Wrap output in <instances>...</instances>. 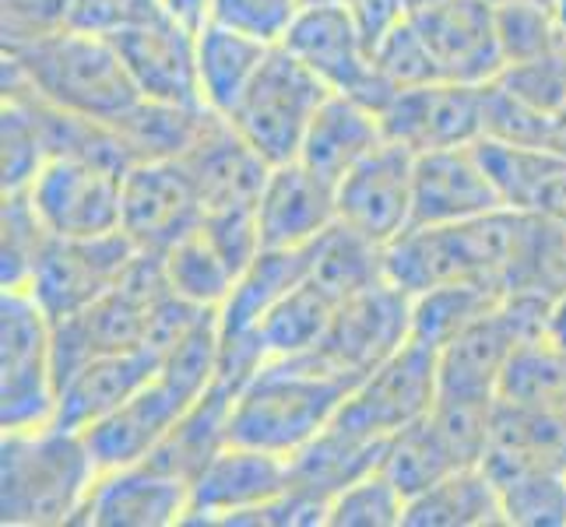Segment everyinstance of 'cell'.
I'll list each match as a JSON object with an SVG mask.
<instances>
[{
  "label": "cell",
  "mask_w": 566,
  "mask_h": 527,
  "mask_svg": "<svg viewBox=\"0 0 566 527\" xmlns=\"http://www.w3.org/2000/svg\"><path fill=\"white\" fill-rule=\"evenodd\" d=\"M503 208L475 145L416 155L412 225H454Z\"/></svg>",
  "instance_id": "cell-20"
},
{
  "label": "cell",
  "mask_w": 566,
  "mask_h": 527,
  "mask_svg": "<svg viewBox=\"0 0 566 527\" xmlns=\"http://www.w3.org/2000/svg\"><path fill=\"white\" fill-rule=\"evenodd\" d=\"M29 198L50 236H106V232H120L124 169L53 155L29 187Z\"/></svg>",
  "instance_id": "cell-9"
},
{
  "label": "cell",
  "mask_w": 566,
  "mask_h": 527,
  "mask_svg": "<svg viewBox=\"0 0 566 527\" xmlns=\"http://www.w3.org/2000/svg\"><path fill=\"white\" fill-rule=\"evenodd\" d=\"M0 141H4V151H0V190L25 193L50 162V141L32 103L22 99V95H4V106H0Z\"/></svg>",
  "instance_id": "cell-38"
},
{
  "label": "cell",
  "mask_w": 566,
  "mask_h": 527,
  "mask_svg": "<svg viewBox=\"0 0 566 527\" xmlns=\"http://www.w3.org/2000/svg\"><path fill=\"white\" fill-rule=\"evenodd\" d=\"M0 285L4 288H29L32 271L50 246V229L39 219V211L25 193H4L0 208Z\"/></svg>",
  "instance_id": "cell-39"
},
{
  "label": "cell",
  "mask_w": 566,
  "mask_h": 527,
  "mask_svg": "<svg viewBox=\"0 0 566 527\" xmlns=\"http://www.w3.org/2000/svg\"><path fill=\"white\" fill-rule=\"evenodd\" d=\"M289 489V457L258 451V446L226 443L211 464L190 485L187 524L229 527L240 514L264 506Z\"/></svg>",
  "instance_id": "cell-17"
},
{
  "label": "cell",
  "mask_w": 566,
  "mask_h": 527,
  "mask_svg": "<svg viewBox=\"0 0 566 527\" xmlns=\"http://www.w3.org/2000/svg\"><path fill=\"white\" fill-rule=\"evenodd\" d=\"M163 14H169L166 0H74L67 25L92 35L116 39L130 29L155 22Z\"/></svg>",
  "instance_id": "cell-47"
},
{
  "label": "cell",
  "mask_w": 566,
  "mask_h": 527,
  "mask_svg": "<svg viewBox=\"0 0 566 527\" xmlns=\"http://www.w3.org/2000/svg\"><path fill=\"white\" fill-rule=\"evenodd\" d=\"M493 82L542 113H559L566 106V64L559 53L528 64H506Z\"/></svg>",
  "instance_id": "cell-48"
},
{
  "label": "cell",
  "mask_w": 566,
  "mask_h": 527,
  "mask_svg": "<svg viewBox=\"0 0 566 527\" xmlns=\"http://www.w3.org/2000/svg\"><path fill=\"white\" fill-rule=\"evenodd\" d=\"M412 338V296L395 282H377L335 306L314 356L342 373L366 377Z\"/></svg>",
  "instance_id": "cell-11"
},
{
  "label": "cell",
  "mask_w": 566,
  "mask_h": 527,
  "mask_svg": "<svg viewBox=\"0 0 566 527\" xmlns=\"http://www.w3.org/2000/svg\"><path fill=\"white\" fill-rule=\"evenodd\" d=\"M387 141V130L377 109H369L342 92H331L310 120V130L300 148V162L310 166L327 183L353 172L366 155H374Z\"/></svg>",
  "instance_id": "cell-27"
},
{
  "label": "cell",
  "mask_w": 566,
  "mask_h": 527,
  "mask_svg": "<svg viewBox=\"0 0 566 527\" xmlns=\"http://www.w3.org/2000/svg\"><path fill=\"white\" fill-rule=\"evenodd\" d=\"M443 82L490 85L503 71L493 0H419L408 14Z\"/></svg>",
  "instance_id": "cell-12"
},
{
  "label": "cell",
  "mask_w": 566,
  "mask_h": 527,
  "mask_svg": "<svg viewBox=\"0 0 566 527\" xmlns=\"http://www.w3.org/2000/svg\"><path fill=\"white\" fill-rule=\"evenodd\" d=\"M374 64L398 92L412 85H426V82H440L433 56H429L426 43L408 18H401L398 25H390L374 43Z\"/></svg>",
  "instance_id": "cell-44"
},
{
  "label": "cell",
  "mask_w": 566,
  "mask_h": 527,
  "mask_svg": "<svg viewBox=\"0 0 566 527\" xmlns=\"http://www.w3.org/2000/svg\"><path fill=\"white\" fill-rule=\"evenodd\" d=\"M310 278V246L296 250H261L250 267L232 285L229 299L219 309L222 335L247 330L264 320L292 288H300Z\"/></svg>",
  "instance_id": "cell-31"
},
{
  "label": "cell",
  "mask_w": 566,
  "mask_h": 527,
  "mask_svg": "<svg viewBox=\"0 0 566 527\" xmlns=\"http://www.w3.org/2000/svg\"><path fill=\"white\" fill-rule=\"evenodd\" d=\"M506 292L485 282H447L412 296V338L433 345L437 351L454 341L461 330L490 317Z\"/></svg>",
  "instance_id": "cell-34"
},
{
  "label": "cell",
  "mask_w": 566,
  "mask_h": 527,
  "mask_svg": "<svg viewBox=\"0 0 566 527\" xmlns=\"http://www.w3.org/2000/svg\"><path fill=\"white\" fill-rule=\"evenodd\" d=\"M359 380L327 366L314 351L271 359L232 401L229 443L292 457L338 415Z\"/></svg>",
  "instance_id": "cell-3"
},
{
  "label": "cell",
  "mask_w": 566,
  "mask_h": 527,
  "mask_svg": "<svg viewBox=\"0 0 566 527\" xmlns=\"http://www.w3.org/2000/svg\"><path fill=\"white\" fill-rule=\"evenodd\" d=\"M306 4H348V0H303V8Z\"/></svg>",
  "instance_id": "cell-56"
},
{
  "label": "cell",
  "mask_w": 566,
  "mask_h": 527,
  "mask_svg": "<svg viewBox=\"0 0 566 527\" xmlns=\"http://www.w3.org/2000/svg\"><path fill=\"white\" fill-rule=\"evenodd\" d=\"M408 496L380 467L342 489L327 506V527H398Z\"/></svg>",
  "instance_id": "cell-42"
},
{
  "label": "cell",
  "mask_w": 566,
  "mask_h": 527,
  "mask_svg": "<svg viewBox=\"0 0 566 527\" xmlns=\"http://www.w3.org/2000/svg\"><path fill=\"white\" fill-rule=\"evenodd\" d=\"M475 151L503 208L532 214L538 222H566V155L493 138H479Z\"/></svg>",
  "instance_id": "cell-23"
},
{
  "label": "cell",
  "mask_w": 566,
  "mask_h": 527,
  "mask_svg": "<svg viewBox=\"0 0 566 527\" xmlns=\"http://www.w3.org/2000/svg\"><path fill=\"white\" fill-rule=\"evenodd\" d=\"M563 464H566V451H563Z\"/></svg>",
  "instance_id": "cell-58"
},
{
  "label": "cell",
  "mask_w": 566,
  "mask_h": 527,
  "mask_svg": "<svg viewBox=\"0 0 566 527\" xmlns=\"http://www.w3.org/2000/svg\"><path fill=\"white\" fill-rule=\"evenodd\" d=\"M190 514V485L151 464L99 472L77 524L85 527H177Z\"/></svg>",
  "instance_id": "cell-18"
},
{
  "label": "cell",
  "mask_w": 566,
  "mask_h": 527,
  "mask_svg": "<svg viewBox=\"0 0 566 527\" xmlns=\"http://www.w3.org/2000/svg\"><path fill=\"white\" fill-rule=\"evenodd\" d=\"M440 398V351L419 338H408L395 356L384 359L374 373L338 408V422L366 436L390 440L398 429L412 425L433 412Z\"/></svg>",
  "instance_id": "cell-8"
},
{
  "label": "cell",
  "mask_w": 566,
  "mask_h": 527,
  "mask_svg": "<svg viewBox=\"0 0 566 527\" xmlns=\"http://www.w3.org/2000/svg\"><path fill=\"white\" fill-rule=\"evenodd\" d=\"M380 472L412 499L422 489H429L433 482H440L443 475L458 472V461L451 451H447V443L437 433L433 419L426 415L412 425L398 429V433L387 440Z\"/></svg>",
  "instance_id": "cell-37"
},
{
  "label": "cell",
  "mask_w": 566,
  "mask_h": 527,
  "mask_svg": "<svg viewBox=\"0 0 566 527\" xmlns=\"http://www.w3.org/2000/svg\"><path fill=\"white\" fill-rule=\"evenodd\" d=\"M335 306L338 303L331 299L324 288H317L306 278L253 327H258V335H261L271 359L306 356V351H314L324 341L331 317H335Z\"/></svg>",
  "instance_id": "cell-35"
},
{
  "label": "cell",
  "mask_w": 566,
  "mask_h": 527,
  "mask_svg": "<svg viewBox=\"0 0 566 527\" xmlns=\"http://www.w3.org/2000/svg\"><path fill=\"white\" fill-rule=\"evenodd\" d=\"M163 359L151 348L130 351H106V356L88 359L82 369L61 383L56 390V425L85 433L88 425L116 412L124 401H130L145 383L159 377Z\"/></svg>",
  "instance_id": "cell-24"
},
{
  "label": "cell",
  "mask_w": 566,
  "mask_h": 527,
  "mask_svg": "<svg viewBox=\"0 0 566 527\" xmlns=\"http://www.w3.org/2000/svg\"><path fill=\"white\" fill-rule=\"evenodd\" d=\"M496 35L506 64H528L559 50L563 25L549 4H496Z\"/></svg>",
  "instance_id": "cell-41"
},
{
  "label": "cell",
  "mask_w": 566,
  "mask_h": 527,
  "mask_svg": "<svg viewBox=\"0 0 566 527\" xmlns=\"http://www.w3.org/2000/svg\"><path fill=\"white\" fill-rule=\"evenodd\" d=\"M271 46L261 39L226 29L219 22L198 25V74H201V99L211 113L229 116L232 106L243 99V92L264 67Z\"/></svg>",
  "instance_id": "cell-30"
},
{
  "label": "cell",
  "mask_w": 566,
  "mask_h": 527,
  "mask_svg": "<svg viewBox=\"0 0 566 527\" xmlns=\"http://www.w3.org/2000/svg\"><path fill=\"white\" fill-rule=\"evenodd\" d=\"M163 261H166V275H169L172 292L205 306V309H222L232 285L240 278L237 271H232V264L205 236L201 225L187 232L184 240L172 243L163 253Z\"/></svg>",
  "instance_id": "cell-36"
},
{
  "label": "cell",
  "mask_w": 566,
  "mask_h": 527,
  "mask_svg": "<svg viewBox=\"0 0 566 527\" xmlns=\"http://www.w3.org/2000/svg\"><path fill=\"white\" fill-rule=\"evenodd\" d=\"M327 95L331 88L321 77L279 43L226 120L264 162L282 166L300 159L310 120Z\"/></svg>",
  "instance_id": "cell-5"
},
{
  "label": "cell",
  "mask_w": 566,
  "mask_h": 527,
  "mask_svg": "<svg viewBox=\"0 0 566 527\" xmlns=\"http://www.w3.org/2000/svg\"><path fill=\"white\" fill-rule=\"evenodd\" d=\"M113 43L120 50L142 99L205 106L198 74V25L169 11L142 29L116 35Z\"/></svg>",
  "instance_id": "cell-16"
},
{
  "label": "cell",
  "mask_w": 566,
  "mask_h": 527,
  "mask_svg": "<svg viewBox=\"0 0 566 527\" xmlns=\"http://www.w3.org/2000/svg\"><path fill=\"white\" fill-rule=\"evenodd\" d=\"M166 8L172 14H180L190 25H201L208 18V0H166Z\"/></svg>",
  "instance_id": "cell-52"
},
{
  "label": "cell",
  "mask_w": 566,
  "mask_h": 527,
  "mask_svg": "<svg viewBox=\"0 0 566 527\" xmlns=\"http://www.w3.org/2000/svg\"><path fill=\"white\" fill-rule=\"evenodd\" d=\"M416 4L419 0H348V8H353V14H356L369 50H374V43L390 25H398L401 18L412 14Z\"/></svg>",
  "instance_id": "cell-51"
},
{
  "label": "cell",
  "mask_w": 566,
  "mask_h": 527,
  "mask_svg": "<svg viewBox=\"0 0 566 527\" xmlns=\"http://www.w3.org/2000/svg\"><path fill=\"white\" fill-rule=\"evenodd\" d=\"M99 478L85 433L64 425L4 429L0 440V524H77Z\"/></svg>",
  "instance_id": "cell-4"
},
{
  "label": "cell",
  "mask_w": 566,
  "mask_h": 527,
  "mask_svg": "<svg viewBox=\"0 0 566 527\" xmlns=\"http://www.w3.org/2000/svg\"><path fill=\"white\" fill-rule=\"evenodd\" d=\"M387 141L408 151H437L475 145L482 138V85L464 82H426L401 88L380 113Z\"/></svg>",
  "instance_id": "cell-15"
},
{
  "label": "cell",
  "mask_w": 566,
  "mask_h": 527,
  "mask_svg": "<svg viewBox=\"0 0 566 527\" xmlns=\"http://www.w3.org/2000/svg\"><path fill=\"white\" fill-rule=\"evenodd\" d=\"M4 92H25L53 109L116 124L142 92L113 39L56 29L22 46H4Z\"/></svg>",
  "instance_id": "cell-2"
},
{
  "label": "cell",
  "mask_w": 566,
  "mask_h": 527,
  "mask_svg": "<svg viewBox=\"0 0 566 527\" xmlns=\"http://www.w3.org/2000/svg\"><path fill=\"white\" fill-rule=\"evenodd\" d=\"M506 524L500 485L485 467H458L408 499L401 527H500Z\"/></svg>",
  "instance_id": "cell-28"
},
{
  "label": "cell",
  "mask_w": 566,
  "mask_h": 527,
  "mask_svg": "<svg viewBox=\"0 0 566 527\" xmlns=\"http://www.w3.org/2000/svg\"><path fill=\"white\" fill-rule=\"evenodd\" d=\"M56 419L53 320L29 288L0 296V425L35 429Z\"/></svg>",
  "instance_id": "cell-6"
},
{
  "label": "cell",
  "mask_w": 566,
  "mask_h": 527,
  "mask_svg": "<svg viewBox=\"0 0 566 527\" xmlns=\"http://www.w3.org/2000/svg\"><path fill=\"white\" fill-rule=\"evenodd\" d=\"M524 288H542L549 296H566V222H538L532 275Z\"/></svg>",
  "instance_id": "cell-50"
},
{
  "label": "cell",
  "mask_w": 566,
  "mask_h": 527,
  "mask_svg": "<svg viewBox=\"0 0 566 527\" xmlns=\"http://www.w3.org/2000/svg\"><path fill=\"white\" fill-rule=\"evenodd\" d=\"M553 11H556V18H559V25L566 29V0H553Z\"/></svg>",
  "instance_id": "cell-54"
},
{
  "label": "cell",
  "mask_w": 566,
  "mask_h": 527,
  "mask_svg": "<svg viewBox=\"0 0 566 527\" xmlns=\"http://www.w3.org/2000/svg\"><path fill=\"white\" fill-rule=\"evenodd\" d=\"M258 222L264 250L310 246L338 222L335 183H327L300 159L271 166L258 201Z\"/></svg>",
  "instance_id": "cell-19"
},
{
  "label": "cell",
  "mask_w": 566,
  "mask_h": 527,
  "mask_svg": "<svg viewBox=\"0 0 566 527\" xmlns=\"http://www.w3.org/2000/svg\"><path fill=\"white\" fill-rule=\"evenodd\" d=\"M134 253H138V246L124 232L82 240L53 236L32 271L29 292L46 309L50 320L74 317L92 303H99L109 288H116V282L130 267Z\"/></svg>",
  "instance_id": "cell-10"
},
{
  "label": "cell",
  "mask_w": 566,
  "mask_h": 527,
  "mask_svg": "<svg viewBox=\"0 0 566 527\" xmlns=\"http://www.w3.org/2000/svg\"><path fill=\"white\" fill-rule=\"evenodd\" d=\"M303 11V0H208V18L226 29L279 46Z\"/></svg>",
  "instance_id": "cell-45"
},
{
  "label": "cell",
  "mask_w": 566,
  "mask_h": 527,
  "mask_svg": "<svg viewBox=\"0 0 566 527\" xmlns=\"http://www.w3.org/2000/svg\"><path fill=\"white\" fill-rule=\"evenodd\" d=\"M335 198L342 225L356 229L377 246L395 243L405 229H412L416 151L398 141H384L353 172L342 176Z\"/></svg>",
  "instance_id": "cell-13"
},
{
  "label": "cell",
  "mask_w": 566,
  "mask_h": 527,
  "mask_svg": "<svg viewBox=\"0 0 566 527\" xmlns=\"http://www.w3.org/2000/svg\"><path fill=\"white\" fill-rule=\"evenodd\" d=\"M208 106H172V103H151L142 99L134 109H127L116 120V134L134 162H151V159H184L201 138Z\"/></svg>",
  "instance_id": "cell-32"
},
{
  "label": "cell",
  "mask_w": 566,
  "mask_h": 527,
  "mask_svg": "<svg viewBox=\"0 0 566 527\" xmlns=\"http://www.w3.org/2000/svg\"><path fill=\"white\" fill-rule=\"evenodd\" d=\"M74 0H0V46H22L67 25Z\"/></svg>",
  "instance_id": "cell-49"
},
{
  "label": "cell",
  "mask_w": 566,
  "mask_h": 527,
  "mask_svg": "<svg viewBox=\"0 0 566 527\" xmlns=\"http://www.w3.org/2000/svg\"><path fill=\"white\" fill-rule=\"evenodd\" d=\"M556 53H559V61L566 64V29H563V39H559V50Z\"/></svg>",
  "instance_id": "cell-57"
},
{
  "label": "cell",
  "mask_w": 566,
  "mask_h": 527,
  "mask_svg": "<svg viewBox=\"0 0 566 527\" xmlns=\"http://www.w3.org/2000/svg\"><path fill=\"white\" fill-rule=\"evenodd\" d=\"M205 236L214 243V250L232 264L237 275L250 267V261L264 250L261 243V222H258V204H222L208 208L201 219Z\"/></svg>",
  "instance_id": "cell-46"
},
{
  "label": "cell",
  "mask_w": 566,
  "mask_h": 527,
  "mask_svg": "<svg viewBox=\"0 0 566 527\" xmlns=\"http://www.w3.org/2000/svg\"><path fill=\"white\" fill-rule=\"evenodd\" d=\"M205 219L201 190L184 159L134 162L124 172V214L120 232L151 253H166Z\"/></svg>",
  "instance_id": "cell-14"
},
{
  "label": "cell",
  "mask_w": 566,
  "mask_h": 527,
  "mask_svg": "<svg viewBox=\"0 0 566 527\" xmlns=\"http://www.w3.org/2000/svg\"><path fill=\"white\" fill-rule=\"evenodd\" d=\"M556 113H542L521 103L503 85H482V138L506 141V145H549V127Z\"/></svg>",
  "instance_id": "cell-43"
},
{
  "label": "cell",
  "mask_w": 566,
  "mask_h": 527,
  "mask_svg": "<svg viewBox=\"0 0 566 527\" xmlns=\"http://www.w3.org/2000/svg\"><path fill=\"white\" fill-rule=\"evenodd\" d=\"M187 408L190 404L159 377L145 383L138 394L124 401L116 412H109L106 419L85 429V443L95 464H99V472L145 464L159 451V443L169 436V429L180 422Z\"/></svg>",
  "instance_id": "cell-22"
},
{
  "label": "cell",
  "mask_w": 566,
  "mask_h": 527,
  "mask_svg": "<svg viewBox=\"0 0 566 527\" xmlns=\"http://www.w3.org/2000/svg\"><path fill=\"white\" fill-rule=\"evenodd\" d=\"M532 345L500 303L490 317L472 324L440 348V398L496 401L514 356Z\"/></svg>",
  "instance_id": "cell-21"
},
{
  "label": "cell",
  "mask_w": 566,
  "mask_h": 527,
  "mask_svg": "<svg viewBox=\"0 0 566 527\" xmlns=\"http://www.w3.org/2000/svg\"><path fill=\"white\" fill-rule=\"evenodd\" d=\"M184 166L201 190L205 211L222 204H258L271 172V162L240 138L222 113H208L201 138L184 155Z\"/></svg>",
  "instance_id": "cell-25"
},
{
  "label": "cell",
  "mask_w": 566,
  "mask_h": 527,
  "mask_svg": "<svg viewBox=\"0 0 566 527\" xmlns=\"http://www.w3.org/2000/svg\"><path fill=\"white\" fill-rule=\"evenodd\" d=\"M538 219L514 208L454 225H412L384 246L387 282L419 296L447 282H485L503 292L528 285Z\"/></svg>",
  "instance_id": "cell-1"
},
{
  "label": "cell",
  "mask_w": 566,
  "mask_h": 527,
  "mask_svg": "<svg viewBox=\"0 0 566 527\" xmlns=\"http://www.w3.org/2000/svg\"><path fill=\"white\" fill-rule=\"evenodd\" d=\"M384 278V246L359 236L356 229L335 222L324 236L310 243V282L324 288L335 303Z\"/></svg>",
  "instance_id": "cell-33"
},
{
  "label": "cell",
  "mask_w": 566,
  "mask_h": 527,
  "mask_svg": "<svg viewBox=\"0 0 566 527\" xmlns=\"http://www.w3.org/2000/svg\"><path fill=\"white\" fill-rule=\"evenodd\" d=\"M282 46L300 56L331 92H342L377 113L398 95V88L377 71L374 50L348 4H306L285 32Z\"/></svg>",
  "instance_id": "cell-7"
},
{
  "label": "cell",
  "mask_w": 566,
  "mask_h": 527,
  "mask_svg": "<svg viewBox=\"0 0 566 527\" xmlns=\"http://www.w3.org/2000/svg\"><path fill=\"white\" fill-rule=\"evenodd\" d=\"M232 401H237L232 390H226L222 383H211L205 394L180 415V422L169 429V436L159 443V451H155L145 464L193 485L198 475L211 464V457L229 443Z\"/></svg>",
  "instance_id": "cell-29"
},
{
  "label": "cell",
  "mask_w": 566,
  "mask_h": 527,
  "mask_svg": "<svg viewBox=\"0 0 566 527\" xmlns=\"http://www.w3.org/2000/svg\"><path fill=\"white\" fill-rule=\"evenodd\" d=\"M493 4H549L553 8V0H493Z\"/></svg>",
  "instance_id": "cell-55"
},
{
  "label": "cell",
  "mask_w": 566,
  "mask_h": 527,
  "mask_svg": "<svg viewBox=\"0 0 566 527\" xmlns=\"http://www.w3.org/2000/svg\"><path fill=\"white\" fill-rule=\"evenodd\" d=\"M387 440L366 436L359 429L331 419L321 433L289 457V489H300L331 506L342 489L377 472Z\"/></svg>",
  "instance_id": "cell-26"
},
{
  "label": "cell",
  "mask_w": 566,
  "mask_h": 527,
  "mask_svg": "<svg viewBox=\"0 0 566 527\" xmlns=\"http://www.w3.org/2000/svg\"><path fill=\"white\" fill-rule=\"evenodd\" d=\"M545 148H553L559 155H566V106L553 116V127H549V145Z\"/></svg>",
  "instance_id": "cell-53"
},
{
  "label": "cell",
  "mask_w": 566,
  "mask_h": 527,
  "mask_svg": "<svg viewBox=\"0 0 566 527\" xmlns=\"http://www.w3.org/2000/svg\"><path fill=\"white\" fill-rule=\"evenodd\" d=\"M500 496L511 527H566V464L528 467L500 482Z\"/></svg>",
  "instance_id": "cell-40"
}]
</instances>
